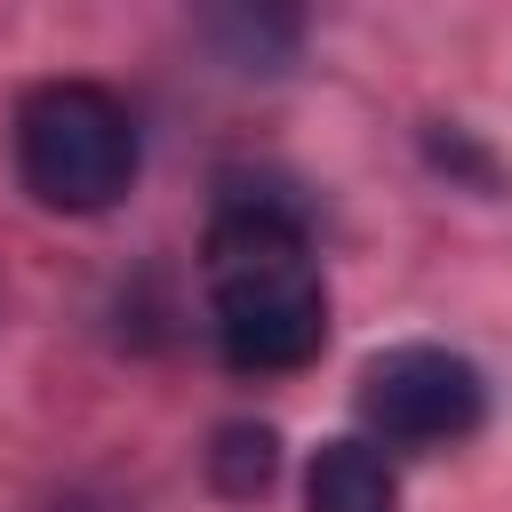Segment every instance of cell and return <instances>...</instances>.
Wrapping results in <instances>:
<instances>
[{
    "instance_id": "3957f363",
    "label": "cell",
    "mask_w": 512,
    "mask_h": 512,
    "mask_svg": "<svg viewBox=\"0 0 512 512\" xmlns=\"http://www.w3.org/2000/svg\"><path fill=\"white\" fill-rule=\"evenodd\" d=\"M352 408H360L368 440H384V448H448V440L480 432L488 384L448 344H392L360 368Z\"/></svg>"
},
{
    "instance_id": "277c9868",
    "label": "cell",
    "mask_w": 512,
    "mask_h": 512,
    "mask_svg": "<svg viewBox=\"0 0 512 512\" xmlns=\"http://www.w3.org/2000/svg\"><path fill=\"white\" fill-rule=\"evenodd\" d=\"M304 504L312 512H392L400 480L376 440H320L304 464Z\"/></svg>"
},
{
    "instance_id": "6da1fadb",
    "label": "cell",
    "mask_w": 512,
    "mask_h": 512,
    "mask_svg": "<svg viewBox=\"0 0 512 512\" xmlns=\"http://www.w3.org/2000/svg\"><path fill=\"white\" fill-rule=\"evenodd\" d=\"M208 312L216 352L240 376H288L328 344V288L304 216L272 192H224L208 224Z\"/></svg>"
},
{
    "instance_id": "7a4b0ae2",
    "label": "cell",
    "mask_w": 512,
    "mask_h": 512,
    "mask_svg": "<svg viewBox=\"0 0 512 512\" xmlns=\"http://www.w3.org/2000/svg\"><path fill=\"white\" fill-rule=\"evenodd\" d=\"M16 176L40 208L96 216L136 184V120L96 80H48L16 112Z\"/></svg>"
},
{
    "instance_id": "5b68a950",
    "label": "cell",
    "mask_w": 512,
    "mask_h": 512,
    "mask_svg": "<svg viewBox=\"0 0 512 512\" xmlns=\"http://www.w3.org/2000/svg\"><path fill=\"white\" fill-rule=\"evenodd\" d=\"M272 464H280V440L264 424H224L216 448H208V472L224 496H264L272 488Z\"/></svg>"
}]
</instances>
